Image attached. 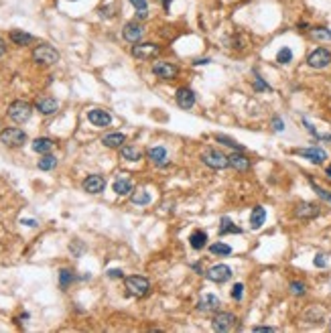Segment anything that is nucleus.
I'll return each instance as SVG.
<instances>
[{"instance_id": "18", "label": "nucleus", "mask_w": 331, "mask_h": 333, "mask_svg": "<svg viewBox=\"0 0 331 333\" xmlns=\"http://www.w3.org/2000/svg\"><path fill=\"white\" fill-rule=\"evenodd\" d=\"M35 108L39 110L41 114L49 116V114H55V112H57L59 104H57V100H55V98H49V95H45V98H39V100L35 102Z\"/></svg>"}, {"instance_id": "25", "label": "nucleus", "mask_w": 331, "mask_h": 333, "mask_svg": "<svg viewBox=\"0 0 331 333\" xmlns=\"http://www.w3.org/2000/svg\"><path fill=\"white\" fill-rule=\"evenodd\" d=\"M189 244L193 250H201L205 248V244H208V234L201 232V230H195L191 236H189Z\"/></svg>"}, {"instance_id": "2", "label": "nucleus", "mask_w": 331, "mask_h": 333, "mask_svg": "<svg viewBox=\"0 0 331 333\" xmlns=\"http://www.w3.org/2000/svg\"><path fill=\"white\" fill-rule=\"evenodd\" d=\"M124 285H126V290H128V295H132V297H144V295H148V290H150V283H148V279L146 276H141V274H134V276H126L124 279Z\"/></svg>"}, {"instance_id": "32", "label": "nucleus", "mask_w": 331, "mask_h": 333, "mask_svg": "<svg viewBox=\"0 0 331 333\" xmlns=\"http://www.w3.org/2000/svg\"><path fill=\"white\" fill-rule=\"evenodd\" d=\"M311 37L317 41H331V31L325 26H317V29H311Z\"/></svg>"}, {"instance_id": "35", "label": "nucleus", "mask_w": 331, "mask_h": 333, "mask_svg": "<svg viewBox=\"0 0 331 333\" xmlns=\"http://www.w3.org/2000/svg\"><path fill=\"white\" fill-rule=\"evenodd\" d=\"M277 61H279V63H283V65L291 63V61H293V51L288 49V47H283V49L277 53Z\"/></svg>"}, {"instance_id": "19", "label": "nucleus", "mask_w": 331, "mask_h": 333, "mask_svg": "<svg viewBox=\"0 0 331 333\" xmlns=\"http://www.w3.org/2000/svg\"><path fill=\"white\" fill-rule=\"evenodd\" d=\"M177 104L181 106L183 110H189V108H193L195 106V94H193V90H189V88H181V90H177Z\"/></svg>"}, {"instance_id": "37", "label": "nucleus", "mask_w": 331, "mask_h": 333, "mask_svg": "<svg viewBox=\"0 0 331 333\" xmlns=\"http://www.w3.org/2000/svg\"><path fill=\"white\" fill-rule=\"evenodd\" d=\"M309 183H311V187L315 189V193H317V195H319L321 199H325L327 203H331V193H329L327 189H323V187H319V185H317V183L313 181V179H311V181H309Z\"/></svg>"}, {"instance_id": "42", "label": "nucleus", "mask_w": 331, "mask_h": 333, "mask_svg": "<svg viewBox=\"0 0 331 333\" xmlns=\"http://www.w3.org/2000/svg\"><path fill=\"white\" fill-rule=\"evenodd\" d=\"M252 331L254 333H274L277 329H274V327H266V325H256V327H252Z\"/></svg>"}, {"instance_id": "17", "label": "nucleus", "mask_w": 331, "mask_h": 333, "mask_svg": "<svg viewBox=\"0 0 331 333\" xmlns=\"http://www.w3.org/2000/svg\"><path fill=\"white\" fill-rule=\"evenodd\" d=\"M319 212L321 210L317 203H299L297 210H295V215L301 217V219H313V217L319 215Z\"/></svg>"}, {"instance_id": "22", "label": "nucleus", "mask_w": 331, "mask_h": 333, "mask_svg": "<svg viewBox=\"0 0 331 333\" xmlns=\"http://www.w3.org/2000/svg\"><path fill=\"white\" fill-rule=\"evenodd\" d=\"M120 157L122 159H126V161H130V163H136V161H141L142 159V152L136 148V146H130V144H122L120 146Z\"/></svg>"}, {"instance_id": "38", "label": "nucleus", "mask_w": 331, "mask_h": 333, "mask_svg": "<svg viewBox=\"0 0 331 333\" xmlns=\"http://www.w3.org/2000/svg\"><path fill=\"white\" fill-rule=\"evenodd\" d=\"M242 297H244V285H234L232 286V299L234 301H242Z\"/></svg>"}, {"instance_id": "5", "label": "nucleus", "mask_w": 331, "mask_h": 333, "mask_svg": "<svg viewBox=\"0 0 331 333\" xmlns=\"http://www.w3.org/2000/svg\"><path fill=\"white\" fill-rule=\"evenodd\" d=\"M0 143L4 146H10V148H17V146H23L26 143V132L21 130V128H6L0 132Z\"/></svg>"}, {"instance_id": "33", "label": "nucleus", "mask_w": 331, "mask_h": 333, "mask_svg": "<svg viewBox=\"0 0 331 333\" xmlns=\"http://www.w3.org/2000/svg\"><path fill=\"white\" fill-rule=\"evenodd\" d=\"M132 203H136V205H148L150 203V193L148 191H136V193H132Z\"/></svg>"}, {"instance_id": "46", "label": "nucleus", "mask_w": 331, "mask_h": 333, "mask_svg": "<svg viewBox=\"0 0 331 333\" xmlns=\"http://www.w3.org/2000/svg\"><path fill=\"white\" fill-rule=\"evenodd\" d=\"M23 224H24V226H31V228H35V226H37V221H35V219H24Z\"/></svg>"}, {"instance_id": "14", "label": "nucleus", "mask_w": 331, "mask_h": 333, "mask_svg": "<svg viewBox=\"0 0 331 333\" xmlns=\"http://www.w3.org/2000/svg\"><path fill=\"white\" fill-rule=\"evenodd\" d=\"M106 187V181L102 175H90L84 179V191L92 193V195H95V193H102Z\"/></svg>"}, {"instance_id": "43", "label": "nucleus", "mask_w": 331, "mask_h": 333, "mask_svg": "<svg viewBox=\"0 0 331 333\" xmlns=\"http://www.w3.org/2000/svg\"><path fill=\"white\" fill-rule=\"evenodd\" d=\"M272 128L277 130V132H283V130H284V126H283V120H281V118H274V120H272Z\"/></svg>"}, {"instance_id": "40", "label": "nucleus", "mask_w": 331, "mask_h": 333, "mask_svg": "<svg viewBox=\"0 0 331 333\" xmlns=\"http://www.w3.org/2000/svg\"><path fill=\"white\" fill-rule=\"evenodd\" d=\"M305 288H307V286L303 285V283H297V281L291 283V293H293V295H305Z\"/></svg>"}, {"instance_id": "41", "label": "nucleus", "mask_w": 331, "mask_h": 333, "mask_svg": "<svg viewBox=\"0 0 331 333\" xmlns=\"http://www.w3.org/2000/svg\"><path fill=\"white\" fill-rule=\"evenodd\" d=\"M313 262H315V266H319V268H325V266H327V258H325V254H317Z\"/></svg>"}, {"instance_id": "23", "label": "nucleus", "mask_w": 331, "mask_h": 333, "mask_svg": "<svg viewBox=\"0 0 331 333\" xmlns=\"http://www.w3.org/2000/svg\"><path fill=\"white\" fill-rule=\"evenodd\" d=\"M124 141H126V136H124L122 132H112V134H106L102 138L104 146H108V148H120L124 144Z\"/></svg>"}, {"instance_id": "16", "label": "nucleus", "mask_w": 331, "mask_h": 333, "mask_svg": "<svg viewBox=\"0 0 331 333\" xmlns=\"http://www.w3.org/2000/svg\"><path fill=\"white\" fill-rule=\"evenodd\" d=\"M219 305H222V301H219L215 295H205L197 303V311H201V313H217Z\"/></svg>"}, {"instance_id": "1", "label": "nucleus", "mask_w": 331, "mask_h": 333, "mask_svg": "<svg viewBox=\"0 0 331 333\" xmlns=\"http://www.w3.org/2000/svg\"><path fill=\"white\" fill-rule=\"evenodd\" d=\"M31 114H33V106L29 102H24V100H15L8 106V118L12 122H17V124L29 122Z\"/></svg>"}, {"instance_id": "31", "label": "nucleus", "mask_w": 331, "mask_h": 333, "mask_svg": "<svg viewBox=\"0 0 331 333\" xmlns=\"http://www.w3.org/2000/svg\"><path fill=\"white\" fill-rule=\"evenodd\" d=\"M210 252L215 254V256H228V254H232V246H228L224 242H217V244L210 246Z\"/></svg>"}, {"instance_id": "36", "label": "nucleus", "mask_w": 331, "mask_h": 333, "mask_svg": "<svg viewBox=\"0 0 331 333\" xmlns=\"http://www.w3.org/2000/svg\"><path fill=\"white\" fill-rule=\"evenodd\" d=\"M219 143L222 144H226V146H230V148H234V150H244V146L242 144H238L236 141H234V138H230V136H224V134H217L215 136Z\"/></svg>"}, {"instance_id": "12", "label": "nucleus", "mask_w": 331, "mask_h": 333, "mask_svg": "<svg viewBox=\"0 0 331 333\" xmlns=\"http://www.w3.org/2000/svg\"><path fill=\"white\" fill-rule=\"evenodd\" d=\"M88 120L94 124V126L104 128V126H110V122H112V116H110L106 110L95 108V110H90V112H88Z\"/></svg>"}, {"instance_id": "49", "label": "nucleus", "mask_w": 331, "mask_h": 333, "mask_svg": "<svg viewBox=\"0 0 331 333\" xmlns=\"http://www.w3.org/2000/svg\"><path fill=\"white\" fill-rule=\"evenodd\" d=\"M325 173H327V175H329V177H331V165H329V166H327V171H325Z\"/></svg>"}, {"instance_id": "3", "label": "nucleus", "mask_w": 331, "mask_h": 333, "mask_svg": "<svg viewBox=\"0 0 331 333\" xmlns=\"http://www.w3.org/2000/svg\"><path fill=\"white\" fill-rule=\"evenodd\" d=\"M33 59L37 63H41V65H53V63L59 61V51L55 49V47H51V45H47V43H43V45L35 47Z\"/></svg>"}, {"instance_id": "8", "label": "nucleus", "mask_w": 331, "mask_h": 333, "mask_svg": "<svg viewBox=\"0 0 331 333\" xmlns=\"http://www.w3.org/2000/svg\"><path fill=\"white\" fill-rule=\"evenodd\" d=\"M232 268L228 264H215L212 266L208 272H205V276L212 281V283H228L232 279Z\"/></svg>"}, {"instance_id": "45", "label": "nucleus", "mask_w": 331, "mask_h": 333, "mask_svg": "<svg viewBox=\"0 0 331 333\" xmlns=\"http://www.w3.org/2000/svg\"><path fill=\"white\" fill-rule=\"evenodd\" d=\"M4 51H6V43H4L2 39H0V57H2V55H4Z\"/></svg>"}, {"instance_id": "27", "label": "nucleus", "mask_w": 331, "mask_h": 333, "mask_svg": "<svg viewBox=\"0 0 331 333\" xmlns=\"http://www.w3.org/2000/svg\"><path fill=\"white\" fill-rule=\"evenodd\" d=\"M10 41L15 45H21V47H24V45H29V43H33V35H29V33H24V31H19V29H15V31H10Z\"/></svg>"}, {"instance_id": "10", "label": "nucleus", "mask_w": 331, "mask_h": 333, "mask_svg": "<svg viewBox=\"0 0 331 333\" xmlns=\"http://www.w3.org/2000/svg\"><path fill=\"white\" fill-rule=\"evenodd\" d=\"M234 325H236V315L234 313H217L212 321L213 331H230Z\"/></svg>"}, {"instance_id": "13", "label": "nucleus", "mask_w": 331, "mask_h": 333, "mask_svg": "<svg viewBox=\"0 0 331 333\" xmlns=\"http://www.w3.org/2000/svg\"><path fill=\"white\" fill-rule=\"evenodd\" d=\"M146 155H148L150 163L157 165V166H167V165H169V152H167V148H165V146H153V148H148Z\"/></svg>"}, {"instance_id": "47", "label": "nucleus", "mask_w": 331, "mask_h": 333, "mask_svg": "<svg viewBox=\"0 0 331 333\" xmlns=\"http://www.w3.org/2000/svg\"><path fill=\"white\" fill-rule=\"evenodd\" d=\"M210 59H195V65H208Z\"/></svg>"}, {"instance_id": "11", "label": "nucleus", "mask_w": 331, "mask_h": 333, "mask_svg": "<svg viewBox=\"0 0 331 333\" xmlns=\"http://www.w3.org/2000/svg\"><path fill=\"white\" fill-rule=\"evenodd\" d=\"M142 35H144V29L139 23H128V24H124V29H122V37L126 39L128 43H139Z\"/></svg>"}, {"instance_id": "34", "label": "nucleus", "mask_w": 331, "mask_h": 333, "mask_svg": "<svg viewBox=\"0 0 331 333\" xmlns=\"http://www.w3.org/2000/svg\"><path fill=\"white\" fill-rule=\"evenodd\" d=\"M73 279H75V276H73V272H70V270H61L59 272V286L61 288H67V286H70L71 283H73Z\"/></svg>"}, {"instance_id": "26", "label": "nucleus", "mask_w": 331, "mask_h": 333, "mask_svg": "<svg viewBox=\"0 0 331 333\" xmlns=\"http://www.w3.org/2000/svg\"><path fill=\"white\" fill-rule=\"evenodd\" d=\"M118 195H130L132 193V181L130 179H126V177H118L116 181H114V187H112Z\"/></svg>"}, {"instance_id": "21", "label": "nucleus", "mask_w": 331, "mask_h": 333, "mask_svg": "<svg viewBox=\"0 0 331 333\" xmlns=\"http://www.w3.org/2000/svg\"><path fill=\"white\" fill-rule=\"evenodd\" d=\"M53 146H55V143L47 136H39V138L33 141V150L39 152V155H47V152L53 150Z\"/></svg>"}, {"instance_id": "9", "label": "nucleus", "mask_w": 331, "mask_h": 333, "mask_svg": "<svg viewBox=\"0 0 331 333\" xmlns=\"http://www.w3.org/2000/svg\"><path fill=\"white\" fill-rule=\"evenodd\" d=\"M153 73L161 79H175L179 75V67L169 61H157L153 65Z\"/></svg>"}, {"instance_id": "6", "label": "nucleus", "mask_w": 331, "mask_h": 333, "mask_svg": "<svg viewBox=\"0 0 331 333\" xmlns=\"http://www.w3.org/2000/svg\"><path fill=\"white\" fill-rule=\"evenodd\" d=\"M203 163L208 165V166H212V169H226V166H230V161H228V157L224 155V152H219V150H215V148H208L203 152Z\"/></svg>"}, {"instance_id": "24", "label": "nucleus", "mask_w": 331, "mask_h": 333, "mask_svg": "<svg viewBox=\"0 0 331 333\" xmlns=\"http://www.w3.org/2000/svg\"><path fill=\"white\" fill-rule=\"evenodd\" d=\"M264 221H266V210H264V207H260V205L254 207V212L250 215V228L252 230H260Z\"/></svg>"}, {"instance_id": "44", "label": "nucleus", "mask_w": 331, "mask_h": 333, "mask_svg": "<svg viewBox=\"0 0 331 333\" xmlns=\"http://www.w3.org/2000/svg\"><path fill=\"white\" fill-rule=\"evenodd\" d=\"M108 276H112V279H122V270H118V268H112V270H108Z\"/></svg>"}, {"instance_id": "20", "label": "nucleus", "mask_w": 331, "mask_h": 333, "mask_svg": "<svg viewBox=\"0 0 331 333\" xmlns=\"http://www.w3.org/2000/svg\"><path fill=\"white\" fill-rule=\"evenodd\" d=\"M228 161H230V166H234L236 171H242V173H244V171L250 169V159H248L242 150H236L234 155H230Z\"/></svg>"}, {"instance_id": "30", "label": "nucleus", "mask_w": 331, "mask_h": 333, "mask_svg": "<svg viewBox=\"0 0 331 333\" xmlns=\"http://www.w3.org/2000/svg\"><path fill=\"white\" fill-rule=\"evenodd\" d=\"M130 4L136 8V17L139 19H146L148 17V4H146V0H130Z\"/></svg>"}, {"instance_id": "15", "label": "nucleus", "mask_w": 331, "mask_h": 333, "mask_svg": "<svg viewBox=\"0 0 331 333\" xmlns=\"http://www.w3.org/2000/svg\"><path fill=\"white\" fill-rule=\"evenodd\" d=\"M297 155H301L303 159H309V161L315 163V165H321V163L327 159V152L321 150V148H317V146H311V148H299Z\"/></svg>"}, {"instance_id": "28", "label": "nucleus", "mask_w": 331, "mask_h": 333, "mask_svg": "<svg viewBox=\"0 0 331 333\" xmlns=\"http://www.w3.org/2000/svg\"><path fill=\"white\" fill-rule=\"evenodd\" d=\"M219 236H226V234H242V230L234 224V221L230 217H222V221H219Z\"/></svg>"}, {"instance_id": "39", "label": "nucleus", "mask_w": 331, "mask_h": 333, "mask_svg": "<svg viewBox=\"0 0 331 333\" xmlns=\"http://www.w3.org/2000/svg\"><path fill=\"white\" fill-rule=\"evenodd\" d=\"M254 90H258V92H268L270 86H268V83H264V79H262L260 75H256V77H254Z\"/></svg>"}, {"instance_id": "4", "label": "nucleus", "mask_w": 331, "mask_h": 333, "mask_svg": "<svg viewBox=\"0 0 331 333\" xmlns=\"http://www.w3.org/2000/svg\"><path fill=\"white\" fill-rule=\"evenodd\" d=\"M130 53H132L134 59H139V61H148V59H155L157 55L161 53V47L155 45V43H141V41H139V43L132 45Z\"/></svg>"}, {"instance_id": "29", "label": "nucleus", "mask_w": 331, "mask_h": 333, "mask_svg": "<svg viewBox=\"0 0 331 333\" xmlns=\"http://www.w3.org/2000/svg\"><path fill=\"white\" fill-rule=\"evenodd\" d=\"M57 166V159H55L53 155H43V159H39V169L41 171H51V169H55Z\"/></svg>"}, {"instance_id": "7", "label": "nucleus", "mask_w": 331, "mask_h": 333, "mask_svg": "<svg viewBox=\"0 0 331 333\" xmlns=\"http://www.w3.org/2000/svg\"><path fill=\"white\" fill-rule=\"evenodd\" d=\"M307 63H309V67H313V69H323V67H327V65L331 63V53H329L327 49L319 47V49H315V51L309 53Z\"/></svg>"}, {"instance_id": "48", "label": "nucleus", "mask_w": 331, "mask_h": 333, "mask_svg": "<svg viewBox=\"0 0 331 333\" xmlns=\"http://www.w3.org/2000/svg\"><path fill=\"white\" fill-rule=\"evenodd\" d=\"M163 6L169 10V6H171V0H163Z\"/></svg>"}]
</instances>
